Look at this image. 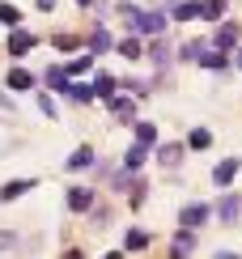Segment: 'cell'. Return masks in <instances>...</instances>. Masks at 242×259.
Instances as JSON below:
<instances>
[{
    "instance_id": "1",
    "label": "cell",
    "mask_w": 242,
    "mask_h": 259,
    "mask_svg": "<svg viewBox=\"0 0 242 259\" xmlns=\"http://www.w3.org/2000/svg\"><path fill=\"white\" fill-rule=\"evenodd\" d=\"M208 217H213L208 204H183V208H179V225H187V230H204Z\"/></svg>"
},
{
    "instance_id": "2",
    "label": "cell",
    "mask_w": 242,
    "mask_h": 259,
    "mask_svg": "<svg viewBox=\"0 0 242 259\" xmlns=\"http://www.w3.org/2000/svg\"><path fill=\"white\" fill-rule=\"evenodd\" d=\"M132 26H136L140 34H162V30H166V13H162V9H149V13H145V9H140Z\"/></svg>"
},
{
    "instance_id": "3",
    "label": "cell",
    "mask_w": 242,
    "mask_h": 259,
    "mask_svg": "<svg viewBox=\"0 0 242 259\" xmlns=\"http://www.w3.org/2000/svg\"><path fill=\"white\" fill-rule=\"evenodd\" d=\"M195 64H200V68H213V72H221L225 68V47H200V56H195Z\"/></svg>"
},
{
    "instance_id": "4",
    "label": "cell",
    "mask_w": 242,
    "mask_h": 259,
    "mask_svg": "<svg viewBox=\"0 0 242 259\" xmlns=\"http://www.w3.org/2000/svg\"><path fill=\"white\" fill-rule=\"evenodd\" d=\"M242 212V196L234 191V196H221V204H217V217H221V225H234Z\"/></svg>"
},
{
    "instance_id": "5",
    "label": "cell",
    "mask_w": 242,
    "mask_h": 259,
    "mask_svg": "<svg viewBox=\"0 0 242 259\" xmlns=\"http://www.w3.org/2000/svg\"><path fill=\"white\" fill-rule=\"evenodd\" d=\"M94 196H98L94 187H72V191H68V208H72V212H90V208H94Z\"/></svg>"
},
{
    "instance_id": "6",
    "label": "cell",
    "mask_w": 242,
    "mask_h": 259,
    "mask_svg": "<svg viewBox=\"0 0 242 259\" xmlns=\"http://www.w3.org/2000/svg\"><path fill=\"white\" fill-rule=\"evenodd\" d=\"M26 191H34V179H13V183H5V187H0V200L13 204V200L26 196Z\"/></svg>"
},
{
    "instance_id": "7",
    "label": "cell",
    "mask_w": 242,
    "mask_h": 259,
    "mask_svg": "<svg viewBox=\"0 0 242 259\" xmlns=\"http://www.w3.org/2000/svg\"><path fill=\"white\" fill-rule=\"evenodd\" d=\"M140 166H145V145H128V153H124V175H140Z\"/></svg>"
},
{
    "instance_id": "8",
    "label": "cell",
    "mask_w": 242,
    "mask_h": 259,
    "mask_svg": "<svg viewBox=\"0 0 242 259\" xmlns=\"http://www.w3.org/2000/svg\"><path fill=\"white\" fill-rule=\"evenodd\" d=\"M60 94H64V98H72V102H94V98H98L94 85H81V81H68Z\"/></svg>"
},
{
    "instance_id": "9",
    "label": "cell",
    "mask_w": 242,
    "mask_h": 259,
    "mask_svg": "<svg viewBox=\"0 0 242 259\" xmlns=\"http://www.w3.org/2000/svg\"><path fill=\"white\" fill-rule=\"evenodd\" d=\"M195 234H200V230H187V225H183V230L174 234L170 251H174V255H187V251H195Z\"/></svg>"
},
{
    "instance_id": "10",
    "label": "cell",
    "mask_w": 242,
    "mask_h": 259,
    "mask_svg": "<svg viewBox=\"0 0 242 259\" xmlns=\"http://www.w3.org/2000/svg\"><path fill=\"white\" fill-rule=\"evenodd\" d=\"M26 51H34V34L13 30V38H9V56H26Z\"/></svg>"
},
{
    "instance_id": "11",
    "label": "cell",
    "mask_w": 242,
    "mask_h": 259,
    "mask_svg": "<svg viewBox=\"0 0 242 259\" xmlns=\"http://www.w3.org/2000/svg\"><path fill=\"white\" fill-rule=\"evenodd\" d=\"M9 90H17V94L34 90V72H30V68H13V72H9Z\"/></svg>"
},
{
    "instance_id": "12",
    "label": "cell",
    "mask_w": 242,
    "mask_h": 259,
    "mask_svg": "<svg viewBox=\"0 0 242 259\" xmlns=\"http://www.w3.org/2000/svg\"><path fill=\"white\" fill-rule=\"evenodd\" d=\"M111 47H115L111 30H106V26H98L94 34H90V51H94V56H102V51H111Z\"/></svg>"
},
{
    "instance_id": "13",
    "label": "cell",
    "mask_w": 242,
    "mask_h": 259,
    "mask_svg": "<svg viewBox=\"0 0 242 259\" xmlns=\"http://www.w3.org/2000/svg\"><path fill=\"white\" fill-rule=\"evenodd\" d=\"M64 166H68V170H90V166H94V149H90V145L72 149V157L64 161Z\"/></svg>"
},
{
    "instance_id": "14",
    "label": "cell",
    "mask_w": 242,
    "mask_h": 259,
    "mask_svg": "<svg viewBox=\"0 0 242 259\" xmlns=\"http://www.w3.org/2000/svg\"><path fill=\"white\" fill-rule=\"evenodd\" d=\"M213 42H217V47H238V26H234V21H221V30H217V34H213Z\"/></svg>"
},
{
    "instance_id": "15",
    "label": "cell",
    "mask_w": 242,
    "mask_h": 259,
    "mask_svg": "<svg viewBox=\"0 0 242 259\" xmlns=\"http://www.w3.org/2000/svg\"><path fill=\"white\" fill-rule=\"evenodd\" d=\"M115 90H119V81H115V77H106V72H102V77H94V94H98L102 102H111V98H115Z\"/></svg>"
},
{
    "instance_id": "16",
    "label": "cell",
    "mask_w": 242,
    "mask_h": 259,
    "mask_svg": "<svg viewBox=\"0 0 242 259\" xmlns=\"http://www.w3.org/2000/svg\"><path fill=\"white\" fill-rule=\"evenodd\" d=\"M157 161H162L166 170H174V166L183 161V145H162V149H157Z\"/></svg>"
},
{
    "instance_id": "17",
    "label": "cell",
    "mask_w": 242,
    "mask_h": 259,
    "mask_svg": "<svg viewBox=\"0 0 242 259\" xmlns=\"http://www.w3.org/2000/svg\"><path fill=\"white\" fill-rule=\"evenodd\" d=\"M234 175H238V161H221V166L213 170V183H217V187H229Z\"/></svg>"
},
{
    "instance_id": "18",
    "label": "cell",
    "mask_w": 242,
    "mask_h": 259,
    "mask_svg": "<svg viewBox=\"0 0 242 259\" xmlns=\"http://www.w3.org/2000/svg\"><path fill=\"white\" fill-rule=\"evenodd\" d=\"M170 17L174 21H195V17H200V5H195V0H183V5L170 9Z\"/></svg>"
},
{
    "instance_id": "19",
    "label": "cell",
    "mask_w": 242,
    "mask_h": 259,
    "mask_svg": "<svg viewBox=\"0 0 242 259\" xmlns=\"http://www.w3.org/2000/svg\"><path fill=\"white\" fill-rule=\"evenodd\" d=\"M200 17H204V21H225V0H204V5H200Z\"/></svg>"
},
{
    "instance_id": "20",
    "label": "cell",
    "mask_w": 242,
    "mask_h": 259,
    "mask_svg": "<svg viewBox=\"0 0 242 259\" xmlns=\"http://www.w3.org/2000/svg\"><path fill=\"white\" fill-rule=\"evenodd\" d=\"M111 115H115V119H132V115H136V102H132V98H111Z\"/></svg>"
},
{
    "instance_id": "21",
    "label": "cell",
    "mask_w": 242,
    "mask_h": 259,
    "mask_svg": "<svg viewBox=\"0 0 242 259\" xmlns=\"http://www.w3.org/2000/svg\"><path fill=\"white\" fill-rule=\"evenodd\" d=\"M187 145L191 149H208L213 145V132H208V127H191V132H187Z\"/></svg>"
},
{
    "instance_id": "22",
    "label": "cell",
    "mask_w": 242,
    "mask_h": 259,
    "mask_svg": "<svg viewBox=\"0 0 242 259\" xmlns=\"http://www.w3.org/2000/svg\"><path fill=\"white\" fill-rule=\"evenodd\" d=\"M94 68V56H76V60H68V77H81V72H90Z\"/></svg>"
},
{
    "instance_id": "23",
    "label": "cell",
    "mask_w": 242,
    "mask_h": 259,
    "mask_svg": "<svg viewBox=\"0 0 242 259\" xmlns=\"http://www.w3.org/2000/svg\"><path fill=\"white\" fill-rule=\"evenodd\" d=\"M47 85H56V90H64V85H68V68L51 64V68H47Z\"/></svg>"
},
{
    "instance_id": "24",
    "label": "cell",
    "mask_w": 242,
    "mask_h": 259,
    "mask_svg": "<svg viewBox=\"0 0 242 259\" xmlns=\"http://www.w3.org/2000/svg\"><path fill=\"white\" fill-rule=\"evenodd\" d=\"M149 246V234L145 230H128V251H145Z\"/></svg>"
},
{
    "instance_id": "25",
    "label": "cell",
    "mask_w": 242,
    "mask_h": 259,
    "mask_svg": "<svg viewBox=\"0 0 242 259\" xmlns=\"http://www.w3.org/2000/svg\"><path fill=\"white\" fill-rule=\"evenodd\" d=\"M136 140H140V145H153V140H157V127L140 119V123H136Z\"/></svg>"
},
{
    "instance_id": "26",
    "label": "cell",
    "mask_w": 242,
    "mask_h": 259,
    "mask_svg": "<svg viewBox=\"0 0 242 259\" xmlns=\"http://www.w3.org/2000/svg\"><path fill=\"white\" fill-rule=\"evenodd\" d=\"M119 56H124V60H140V42L136 38H124V42H119Z\"/></svg>"
},
{
    "instance_id": "27",
    "label": "cell",
    "mask_w": 242,
    "mask_h": 259,
    "mask_svg": "<svg viewBox=\"0 0 242 259\" xmlns=\"http://www.w3.org/2000/svg\"><path fill=\"white\" fill-rule=\"evenodd\" d=\"M149 56H153V64H166V60H170V47H166V42H153Z\"/></svg>"
},
{
    "instance_id": "28",
    "label": "cell",
    "mask_w": 242,
    "mask_h": 259,
    "mask_svg": "<svg viewBox=\"0 0 242 259\" xmlns=\"http://www.w3.org/2000/svg\"><path fill=\"white\" fill-rule=\"evenodd\" d=\"M0 21H5V26H17V21H21V13H17L13 5H0Z\"/></svg>"
},
{
    "instance_id": "29",
    "label": "cell",
    "mask_w": 242,
    "mask_h": 259,
    "mask_svg": "<svg viewBox=\"0 0 242 259\" xmlns=\"http://www.w3.org/2000/svg\"><path fill=\"white\" fill-rule=\"evenodd\" d=\"M38 111H43V115H47V119H56V102H51V98H47V94H38Z\"/></svg>"
},
{
    "instance_id": "30",
    "label": "cell",
    "mask_w": 242,
    "mask_h": 259,
    "mask_svg": "<svg viewBox=\"0 0 242 259\" xmlns=\"http://www.w3.org/2000/svg\"><path fill=\"white\" fill-rule=\"evenodd\" d=\"M56 47H60V51H72L76 38H72V34H56Z\"/></svg>"
},
{
    "instance_id": "31",
    "label": "cell",
    "mask_w": 242,
    "mask_h": 259,
    "mask_svg": "<svg viewBox=\"0 0 242 259\" xmlns=\"http://www.w3.org/2000/svg\"><path fill=\"white\" fill-rule=\"evenodd\" d=\"M13 246V234H0V251H9Z\"/></svg>"
},
{
    "instance_id": "32",
    "label": "cell",
    "mask_w": 242,
    "mask_h": 259,
    "mask_svg": "<svg viewBox=\"0 0 242 259\" xmlns=\"http://www.w3.org/2000/svg\"><path fill=\"white\" fill-rule=\"evenodd\" d=\"M38 9H56V0H38Z\"/></svg>"
},
{
    "instance_id": "33",
    "label": "cell",
    "mask_w": 242,
    "mask_h": 259,
    "mask_svg": "<svg viewBox=\"0 0 242 259\" xmlns=\"http://www.w3.org/2000/svg\"><path fill=\"white\" fill-rule=\"evenodd\" d=\"M76 5H94V0H76Z\"/></svg>"
},
{
    "instance_id": "34",
    "label": "cell",
    "mask_w": 242,
    "mask_h": 259,
    "mask_svg": "<svg viewBox=\"0 0 242 259\" xmlns=\"http://www.w3.org/2000/svg\"><path fill=\"white\" fill-rule=\"evenodd\" d=\"M238 68H242V51H238Z\"/></svg>"
}]
</instances>
